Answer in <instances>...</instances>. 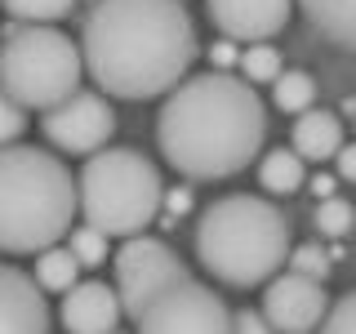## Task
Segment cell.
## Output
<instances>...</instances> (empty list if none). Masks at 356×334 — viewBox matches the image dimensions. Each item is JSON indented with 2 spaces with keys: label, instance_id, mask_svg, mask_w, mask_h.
<instances>
[{
  "label": "cell",
  "instance_id": "cell-1",
  "mask_svg": "<svg viewBox=\"0 0 356 334\" xmlns=\"http://www.w3.org/2000/svg\"><path fill=\"white\" fill-rule=\"evenodd\" d=\"M76 49L103 98L143 103L183 81L200 45L183 0H98Z\"/></svg>",
  "mask_w": 356,
  "mask_h": 334
},
{
  "label": "cell",
  "instance_id": "cell-2",
  "mask_svg": "<svg viewBox=\"0 0 356 334\" xmlns=\"http://www.w3.org/2000/svg\"><path fill=\"white\" fill-rule=\"evenodd\" d=\"M267 138V107L254 85L227 72L183 76L156 116L161 156L192 183H218L263 152Z\"/></svg>",
  "mask_w": 356,
  "mask_h": 334
},
{
  "label": "cell",
  "instance_id": "cell-3",
  "mask_svg": "<svg viewBox=\"0 0 356 334\" xmlns=\"http://www.w3.org/2000/svg\"><path fill=\"white\" fill-rule=\"evenodd\" d=\"M289 254V223L267 196L232 192L200 209L196 218V259L214 281L250 289L272 281Z\"/></svg>",
  "mask_w": 356,
  "mask_h": 334
},
{
  "label": "cell",
  "instance_id": "cell-4",
  "mask_svg": "<svg viewBox=\"0 0 356 334\" xmlns=\"http://www.w3.org/2000/svg\"><path fill=\"white\" fill-rule=\"evenodd\" d=\"M76 178L44 148H0V250L40 254L72 232Z\"/></svg>",
  "mask_w": 356,
  "mask_h": 334
},
{
  "label": "cell",
  "instance_id": "cell-5",
  "mask_svg": "<svg viewBox=\"0 0 356 334\" xmlns=\"http://www.w3.org/2000/svg\"><path fill=\"white\" fill-rule=\"evenodd\" d=\"M161 170L134 148H103L85 156L76 178V209L85 214V228L103 237H143L161 214Z\"/></svg>",
  "mask_w": 356,
  "mask_h": 334
},
{
  "label": "cell",
  "instance_id": "cell-6",
  "mask_svg": "<svg viewBox=\"0 0 356 334\" xmlns=\"http://www.w3.org/2000/svg\"><path fill=\"white\" fill-rule=\"evenodd\" d=\"M81 49L58 27H18L0 40V94L22 111H49L81 89Z\"/></svg>",
  "mask_w": 356,
  "mask_h": 334
},
{
  "label": "cell",
  "instance_id": "cell-7",
  "mask_svg": "<svg viewBox=\"0 0 356 334\" xmlns=\"http://www.w3.org/2000/svg\"><path fill=\"white\" fill-rule=\"evenodd\" d=\"M134 326L138 334H232V312L209 285L183 276L165 285L156 299H147Z\"/></svg>",
  "mask_w": 356,
  "mask_h": 334
},
{
  "label": "cell",
  "instance_id": "cell-8",
  "mask_svg": "<svg viewBox=\"0 0 356 334\" xmlns=\"http://www.w3.org/2000/svg\"><path fill=\"white\" fill-rule=\"evenodd\" d=\"M111 267H116V285H111V289H116L125 317H138V308L147 303V299H156L165 285L192 276L170 245L147 237V232H143V237H129L125 245H120L116 259H111Z\"/></svg>",
  "mask_w": 356,
  "mask_h": 334
},
{
  "label": "cell",
  "instance_id": "cell-9",
  "mask_svg": "<svg viewBox=\"0 0 356 334\" xmlns=\"http://www.w3.org/2000/svg\"><path fill=\"white\" fill-rule=\"evenodd\" d=\"M44 138L54 143L58 152H72V156H94L107 148V138L116 134V111L103 94L94 89H76L67 94L63 103H54L40 120Z\"/></svg>",
  "mask_w": 356,
  "mask_h": 334
},
{
  "label": "cell",
  "instance_id": "cell-10",
  "mask_svg": "<svg viewBox=\"0 0 356 334\" xmlns=\"http://www.w3.org/2000/svg\"><path fill=\"white\" fill-rule=\"evenodd\" d=\"M325 308H330V299H325V285L321 281H307V276H294V272L267 281L263 321L276 334H307L312 326H321Z\"/></svg>",
  "mask_w": 356,
  "mask_h": 334
},
{
  "label": "cell",
  "instance_id": "cell-11",
  "mask_svg": "<svg viewBox=\"0 0 356 334\" xmlns=\"http://www.w3.org/2000/svg\"><path fill=\"white\" fill-rule=\"evenodd\" d=\"M205 5H209V22L222 31V40L267 45L289 22L294 0H205Z\"/></svg>",
  "mask_w": 356,
  "mask_h": 334
},
{
  "label": "cell",
  "instance_id": "cell-12",
  "mask_svg": "<svg viewBox=\"0 0 356 334\" xmlns=\"http://www.w3.org/2000/svg\"><path fill=\"white\" fill-rule=\"evenodd\" d=\"M49 303L27 272L0 263V334H49Z\"/></svg>",
  "mask_w": 356,
  "mask_h": 334
},
{
  "label": "cell",
  "instance_id": "cell-13",
  "mask_svg": "<svg viewBox=\"0 0 356 334\" xmlns=\"http://www.w3.org/2000/svg\"><path fill=\"white\" fill-rule=\"evenodd\" d=\"M63 326L67 334H116L120 326V299L116 289L103 285V281H76L63 299Z\"/></svg>",
  "mask_w": 356,
  "mask_h": 334
},
{
  "label": "cell",
  "instance_id": "cell-14",
  "mask_svg": "<svg viewBox=\"0 0 356 334\" xmlns=\"http://www.w3.org/2000/svg\"><path fill=\"white\" fill-rule=\"evenodd\" d=\"M289 138H294V152L298 161H330L334 152L343 148V116H334V111H316V107H307L303 116L294 120V134H289Z\"/></svg>",
  "mask_w": 356,
  "mask_h": 334
},
{
  "label": "cell",
  "instance_id": "cell-15",
  "mask_svg": "<svg viewBox=\"0 0 356 334\" xmlns=\"http://www.w3.org/2000/svg\"><path fill=\"white\" fill-rule=\"evenodd\" d=\"M298 5L334 49H352L356 45V0H298Z\"/></svg>",
  "mask_w": 356,
  "mask_h": 334
},
{
  "label": "cell",
  "instance_id": "cell-16",
  "mask_svg": "<svg viewBox=\"0 0 356 334\" xmlns=\"http://www.w3.org/2000/svg\"><path fill=\"white\" fill-rule=\"evenodd\" d=\"M303 183H307V165L298 161L289 148H276V152H267L259 161V187H263V192L289 196V192H298Z\"/></svg>",
  "mask_w": 356,
  "mask_h": 334
},
{
  "label": "cell",
  "instance_id": "cell-17",
  "mask_svg": "<svg viewBox=\"0 0 356 334\" xmlns=\"http://www.w3.org/2000/svg\"><path fill=\"white\" fill-rule=\"evenodd\" d=\"M76 272H81V263L67 254V245H49V250L36 254V289L40 294H67V289L76 285Z\"/></svg>",
  "mask_w": 356,
  "mask_h": 334
},
{
  "label": "cell",
  "instance_id": "cell-18",
  "mask_svg": "<svg viewBox=\"0 0 356 334\" xmlns=\"http://www.w3.org/2000/svg\"><path fill=\"white\" fill-rule=\"evenodd\" d=\"M272 103L281 111H294V116H303V111L316 103V81H312L307 72H281L272 81Z\"/></svg>",
  "mask_w": 356,
  "mask_h": 334
},
{
  "label": "cell",
  "instance_id": "cell-19",
  "mask_svg": "<svg viewBox=\"0 0 356 334\" xmlns=\"http://www.w3.org/2000/svg\"><path fill=\"white\" fill-rule=\"evenodd\" d=\"M5 14L22 22V27H49V22L67 18L76 9V0H0Z\"/></svg>",
  "mask_w": 356,
  "mask_h": 334
},
{
  "label": "cell",
  "instance_id": "cell-20",
  "mask_svg": "<svg viewBox=\"0 0 356 334\" xmlns=\"http://www.w3.org/2000/svg\"><path fill=\"white\" fill-rule=\"evenodd\" d=\"M285 263H289V272H294V276H307V281H321V285H325V281H330V272H334L330 254L321 250L316 241H307V245H294V250L285 254Z\"/></svg>",
  "mask_w": 356,
  "mask_h": 334
},
{
  "label": "cell",
  "instance_id": "cell-21",
  "mask_svg": "<svg viewBox=\"0 0 356 334\" xmlns=\"http://www.w3.org/2000/svg\"><path fill=\"white\" fill-rule=\"evenodd\" d=\"M241 72H245V85H272L281 76V54L272 45H250L241 54Z\"/></svg>",
  "mask_w": 356,
  "mask_h": 334
},
{
  "label": "cell",
  "instance_id": "cell-22",
  "mask_svg": "<svg viewBox=\"0 0 356 334\" xmlns=\"http://www.w3.org/2000/svg\"><path fill=\"white\" fill-rule=\"evenodd\" d=\"M352 205L343 196H325V200H316V228H321V237H330V241H343L352 232Z\"/></svg>",
  "mask_w": 356,
  "mask_h": 334
},
{
  "label": "cell",
  "instance_id": "cell-23",
  "mask_svg": "<svg viewBox=\"0 0 356 334\" xmlns=\"http://www.w3.org/2000/svg\"><path fill=\"white\" fill-rule=\"evenodd\" d=\"M67 254H72L81 267H98V263H107V237H103V232H94V228H72Z\"/></svg>",
  "mask_w": 356,
  "mask_h": 334
},
{
  "label": "cell",
  "instance_id": "cell-24",
  "mask_svg": "<svg viewBox=\"0 0 356 334\" xmlns=\"http://www.w3.org/2000/svg\"><path fill=\"white\" fill-rule=\"evenodd\" d=\"M321 334H356V294H339L321 317Z\"/></svg>",
  "mask_w": 356,
  "mask_h": 334
},
{
  "label": "cell",
  "instance_id": "cell-25",
  "mask_svg": "<svg viewBox=\"0 0 356 334\" xmlns=\"http://www.w3.org/2000/svg\"><path fill=\"white\" fill-rule=\"evenodd\" d=\"M22 129H27V111L14 107L5 94H0V148L18 143V138H22Z\"/></svg>",
  "mask_w": 356,
  "mask_h": 334
},
{
  "label": "cell",
  "instance_id": "cell-26",
  "mask_svg": "<svg viewBox=\"0 0 356 334\" xmlns=\"http://www.w3.org/2000/svg\"><path fill=\"white\" fill-rule=\"evenodd\" d=\"M232 334H276L272 326H267V321L259 317V312H232Z\"/></svg>",
  "mask_w": 356,
  "mask_h": 334
},
{
  "label": "cell",
  "instance_id": "cell-27",
  "mask_svg": "<svg viewBox=\"0 0 356 334\" xmlns=\"http://www.w3.org/2000/svg\"><path fill=\"white\" fill-rule=\"evenodd\" d=\"M334 161H339V178H356V148L343 143V148L334 152Z\"/></svg>",
  "mask_w": 356,
  "mask_h": 334
},
{
  "label": "cell",
  "instance_id": "cell-28",
  "mask_svg": "<svg viewBox=\"0 0 356 334\" xmlns=\"http://www.w3.org/2000/svg\"><path fill=\"white\" fill-rule=\"evenodd\" d=\"M161 205H170V214H183V209H192V192H187V187H178V192H165Z\"/></svg>",
  "mask_w": 356,
  "mask_h": 334
},
{
  "label": "cell",
  "instance_id": "cell-29",
  "mask_svg": "<svg viewBox=\"0 0 356 334\" xmlns=\"http://www.w3.org/2000/svg\"><path fill=\"white\" fill-rule=\"evenodd\" d=\"M209 58H214L218 67H232V63H236V45H232V40H218L214 49H209Z\"/></svg>",
  "mask_w": 356,
  "mask_h": 334
},
{
  "label": "cell",
  "instance_id": "cell-30",
  "mask_svg": "<svg viewBox=\"0 0 356 334\" xmlns=\"http://www.w3.org/2000/svg\"><path fill=\"white\" fill-rule=\"evenodd\" d=\"M312 192H316L321 200L334 196V174H316V178H312Z\"/></svg>",
  "mask_w": 356,
  "mask_h": 334
}]
</instances>
